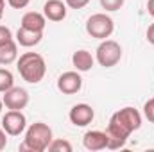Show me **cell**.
<instances>
[{
    "instance_id": "obj_1",
    "label": "cell",
    "mask_w": 154,
    "mask_h": 152,
    "mask_svg": "<svg viewBox=\"0 0 154 152\" xmlns=\"http://www.w3.org/2000/svg\"><path fill=\"white\" fill-rule=\"evenodd\" d=\"M140 127H142V114L138 109H134L131 106L118 109L116 113L111 114L108 129H106L108 149H111V150L122 149L127 143L129 136L134 131H138Z\"/></svg>"
},
{
    "instance_id": "obj_2",
    "label": "cell",
    "mask_w": 154,
    "mask_h": 152,
    "mask_svg": "<svg viewBox=\"0 0 154 152\" xmlns=\"http://www.w3.org/2000/svg\"><path fill=\"white\" fill-rule=\"evenodd\" d=\"M16 68L20 72V77L29 84L41 82L47 74V63L38 52H23L16 59Z\"/></svg>"
},
{
    "instance_id": "obj_3",
    "label": "cell",
    "mask_w": 154,
    "mask_h": 152,
    "mask_svg": "<svg viewBox=\"0 0 154 152\" xmlns=\"http://www.w3.org/2000/svg\"><path fill=\"white\" fill-rule=\"evenodd\" d=\"M52 140H54L52 129L43 122H34L25 131V138H23V143L20 145V150L45 152L48 150V145Z\"/></svg>"
},
{
    "instance_id": "obj_4",
    "label": "cell",
    "mask_w": 154,
    "mask_h": 152,
    "mask_svg": "<svg viewBox=\"0 0 154 152\" xmlns=\"http://www.w3.org/2000/svg\"><path fill=\"white\" fill-rule=\"evenodd\" d=\"M115 31V22L106 13H95L86 20V32L91 38L108 39Z\"/></svg>"
},
{
    "instance_id": "obj_5",
    "label": "cell",
    "mask_w": 154,
    "mask_h": 152,
    "mask_svg": "<svg viewBox=\"0 0 154 152\" xmlns=\"http://www.w3.org/2000/svg\"><path fill=\"white\" fill-rule=\"evenodd\" d=\"M122 59V47L115 39H102L95 52V61L104 68H113Z\"/></svg>"
},
{
    "instance_id": "obj_6",
    "label": "cell",
    "mask_w": 154,
    "mask_h": 152,
    "mask_svg": "<svg viewBox=\"0 0 154 152\" xmlns=\"http://www.w3.org/2000/svg\"><path fill=\"white\" fill-rule=\"evenodd\" d=\"M2 129L7 132V136H20L27 129V118L22 111L9 109L2 116Z\"/></svg>"
},
{
    "instance_id": "obj_7",
    "label": "cell",
    "mask_w": 154,
    "mask_h": 152,
    "mask_svg": "<svg viewBox=\"0 0 154 152\" xmlns=\"http://www.w3.org/2000/svg\"><path fill=\"white\" fill-rule=\"evenodd\" d=\"M2 102L7 109H14V111H22L29 106V91L25 88H20V86H13L9 88L4 97H2Z\"/></svg>"
},
{
    "instance_id": "obj_8",
    "label": "cell",
    "mask_w": 154,
    "mask_h": 152,
    "mask_svg": "<svg viewBox=\"0 0 154 152\" xmlns=\"http://www.w3.org/2000/svg\"><path fill=\"white\" fill-rule=\"evenodd\" d=\"M82 88V77L81 72L72 70V72H65L57 77V90L63 95H75Z\"/></svg>"
},
{
    "instance_id": "obj_9",
    "label": "cell",
    "mask_w": 154,
    "mask_h": 152,
    "mask_svg": "<svg viewBox=\"0 0 154 152\" xmlns=\"http://www.w3.org/2000/svg\"><path fill=\"white\" fill-rule=\"evenodd\" d=\"M68 118L70 122L75 125V127H86L93 122L95 118V111L90 104H75L70 113H68Z\"/></svg>"
},
{
    "instance_id": "obj_10",
    "label": "cell",
    "mask_w": 154,
    "mask_h": 152,
    "mask_svg": "<svg viewBox=\"0 0 154 152\" xmlns=\"http://www.w3.org/2000/svg\"><path fill=\"white\" fill-rule=\"evenodd\" d=\"M68 5L63 0H47L43 4V14L50 22H63L66 18Z\"/></svg>"
},
{
    "instance_id": "obj_11",
    "label": "cell",
    "mask_w": 154,
    "mask_h": 152,
    "mask_svg": "<svg viewBox=\"0 0 154 152\" xmlns=\"http://www.w3.org/2000/svg\"><path fill=\"white\" fill-rule=\"evenodd\" d=\"M82 145L88 150H102L108 149V134L106 131H88L82 136Z\"/></svg>"
},
{
    "instance_id": "obj_12",
    "label": "cell",
    "mask_w": 154,
    "mask_h": 152,
    "mask_svg": "<svg viewBox=\"0 0 154 152\" xmlns=\"http://www.w3.org/2000/svg\"><path fill=\"white\" fill-rule=\"evenodd\" d=\"M20 27H25V29H31V31H38L43 32L45 27H47V18L43 13H36V11H29L22 16V23Z\"/></svg>"
},
{
    "instance_id": "obj_13",
    "label": "cell",
    "mask_w": 154,
    "mask_h": 152,
    "mask_svg": "<svg viewBox=\"0 0 154 152\" xmlns=\"http://www.w3.org/2000/svg\"><path fill=\"white\" fill-rule=\"evenodd\" d=\"M43 38V32H38V31H31V29H25V27H20L16 31V43L25 47V48H31V47H36Z\"/></svg>"
},
{
    "instance_id": "obj_14",
    "label": "cell",
    "mask_w": 154,
    "mask_h": 152,
    "mask_svg": "<svg viewBox=\"0 0 154 152\" xmlns=\"http://www.w3.org/2000/svg\"><path fill=\"white\" fill-rule=\"evenodd\" d=\"M72 65H74V68H75L77 72H90L93 68V65H95V57L88 50L81 48V50H75L74 52Z\"/></svg>"
},
{
    "instance_id": "obj_15",
    "label": "cell",
    "mask_w": 154,
    "mask_h": 152,
    "mask_svg": "<svg viewBox=\"0 0 154 152\" xmlns=\"http://www.w3.org/2000/svg\"><path fill=\"white\" fill-rule=\"evenodd\" d=\"M18 59V43L16 39H11L9 43L0 47V65L7 66Z\"/></svg>"
},
{
    "instance_id": "obj_16",
    "label": "cell",
    "mask_w": 154,
    "mask_h": 152,
    "mask_svg": "<svg viewBox=\"0 0 154 152\" xmlns=\"http://www.w3.org/2000/svg\"><path fill=\"white\" fill-rule=\"evenodd\" d=\"M14 86V77L7 68H0V93H5L9 88Z\"/></svg>"
},
{
    "instance_id": "obj_17",
    "label": "cell",
    "mask_w": 154,
    "mask_h": 152,
    "mask_svg": "<svg viewBox=\"0 0 154 152\" xmlns=\"http://www.w3.org/2000/svg\"><path fill=\"white\" fill-rule=\"evenodd\" d=\"M48 150L50 152H72V143L68 140H52L50 145H48Z\"/></svg>"
},
{
    "instance_id": "obj_18",
    "label": "cell",
    "mask_w": 154,
    "mask_h": 152,
    "mask_svg": "<svg viewBox=\"0 0 154 152\" xmlns=\"http://www.w3.org/2000/svg\"><path fill=\"white\" fill-rule=\"evenodd\" d=\"M124 2H125V0H100V7L106 9V11H109V13H113V11L122 9Z\"/></svg>"
},
{
    "instance_id": "obj_19",
    "label": "cell",
    "mask_w": 154,
    "mask_h": 152,
    "mask_svg": "<svg viewBox=\"0 0 154 152\" xmlns=\"http://www.w3.org/2000/svg\"><path fill=\"white\" fill-rule=\"evenodd\" d=\"M143 114H145V118H147L149 122L154 123V97L149 99V100L143 104Z\"/></svg>"
},
{
    "instance_id": "obj_20",
    "label": "cell",
    "mask_w": 154,
    "mask_h": 152,
    "mask_svg": "<svg viewBox=\"0 0 154 152\" xmlns=\"http://www.w3.org/2000/svg\"><path fill=\"white\" fill-rule=\"evenodd\" d=\"M13 38V32H11V29L9 27H5V25H0V47L2 45H5V43H9Z\"/></svg>"
},
{
    "instance_id": "obj_21",
    "label": "cell",
    "mask_w": 154,
    "mask_h": 152,
    "mask_svg": "<svg viewBox=\"0 0 154 152\" xmlns=\"http://www.w3.org/2000/svg\"><path fill=\"white\" fill-rule=\"evenodd\" d=\"M91 0H65V4L70 7V9H82L90 4Z\"/></svg>"
},
{
    "instance_id": "obj_22",
    "label": "cell",
    "mask_w": 154,
    "mask_h": 152,
    "mask_svg": "<svg viewBox=\"0 0 154 152\" xmlns=\"http://www.w3.org/2000/svg\"><path fill=\"white\" fill-rule=\"evenodd\" d=\"M13 9H23V7H27L29 5V2L31 0H5Z\"/></svg>"
},
{
    "instance_id": "obj_23",
    "label": "cell",
    "mask_w": 154,
    "mask_h": 152,
    "mask_svg": "<svg viewBox=\"0 0 154 152\" xmlns=\"http://www.w3.org/2000/svg\"><path fill=\"white\" fill-rule=\"evenodd\" d=\"M5 145H7V132L0 127V150H4Z\"/></svg>"
},
{
    "instance_id": "obj_24",
    "label": "cell",
    "mask_w": 154,
    "mask_h": 152,
    "mask_svg": "<svg viewBox=\"0 0 154 152\" xmlns=\"http://www.w3.org/2000/svg\"><path fill=\"white\" fill-rule=\"evenodd\" d=\"M145 36H147V41H149L151 45H154V23H151V25H149V29H147Z\"/></svg>"
},
{
    "instance_id": "obj_25",
    "label": "cell",
    "mask_w": 154,
    "mask_h": 152,
    "mask_svg": "<svg viewBox=\"0 0 154 152\" xmlns=\"http://www.w3.org/2000/svg\"><path fill=\"white\" fill-rule=\"evenodd\" d=\"M147 13L154 18V0H149V2H147Z\"/></svg>"
},
{
    "instance_id": "obj_26",
    "label": "cell",
    "mask_w": 154,
    "mask_h": 152,
    "mask_svg": "<svg viewBox=\"0 0 154 152\" xmlns=\"http://www.w3.org/2000/svg\"><path fill=\"white\" fill-rule=\"evenodd\" d=\"M4 11H5V0H0V20L4 16Z\"/></svg>"
},
{
    "instance_id": "obj_27",
    "label": "cell",
    "mask_w": 154,
    "mask_h": 152,
    "mask_svg": "<svg viewBox=\"0 0 154 152\" xmlns=\"http://www.w3.org/2000/svg\"><path fill=\"white\" fill-rule=\"evenodd\" d=\"M2 108H4V102H2V99H0V113H2Z\"/></svg>"
}]
</instances>
